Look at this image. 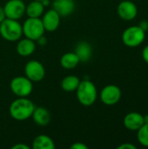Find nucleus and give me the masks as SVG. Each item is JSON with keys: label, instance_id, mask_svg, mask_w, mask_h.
<instances>
[{"label": "nucleus", "instance_id": "nucleus-19", "mask_svg": "<svg viewBox=\"0 0 148 149\" xmlns=\"http://www.w3.org/2000/svg\"><path fill=\"white\" fill-rule=\"evenodd\" d=\"M32 148L33 149H54L55 143L51 138L45 134L38 135L33 142H32Z\"/></svg>", "mask_w": 148, "mask_h": 149}, {"label": "nucleus", "instance_id": "nucleus-1", "mask_svg": "<svg viewBox=\"0 0 148 149\" xmlns=\"http://www.w3.org/2000/svg\"><path fill=\"white\" fill-rule=\"evenodd\" d=\"M35 107L34 103L27 97H18L10 104L9 112L14 120L23 121L31 117Z\"/></svg>", "mask_w": 148, "mask_h": 149}, {"label": "nucleus", "instance_id": "nucleus-25", "mask_svg": "<svg viewBox=\"0 0 148 149\" xmlns=\"http://www.w3.org/2000/svg\"><path fill=\"white\" fill-rule=\"evenodd\" d=\"M12 149H30V147L25 145V144H23V143H17L14 146H12Z\"/></svg>", "mask_w": 148, "mask_h": 149}, {"label": "nucleus", "instance_id": "nucleus-17", "mask_svg": "<svg viewBox=\"0 0 148 149\" xmlns=\"http://www.w3.org/2000/svg\"><path fill=\"white\" fill-rule=\"evenodd\" d=\"M80 60L74 52H66L60 58V65L63 68L66 70H72L76 68Z\"/></svg>", "mask_w": 148, "mask_h": 149}, {"label": "nucleus", "instance_id": "nucleus-20", "mask_svg": "<svg viewBox=\"0 0 148 149\" xmlns=\"http://www.w3.org/2000/svg\"><path fill=\"white\" fill-rule=\"evenodd\" d=\"M80 79L75 75H68L61 81V88L65 92H74L79 85Z\"/></svg>", "mask_w": 148, "mask_h": 149}, {"label": "nucleus", "instance_id": "nucleus-22", "mask_svg": "<svg viewBox=\"0 0 148 149\" xmlns=\"http://www.w3.org/2000/svg\"><path fill=\"white\" fill-rule=\"evenodd\" d=\"M70 148L72 149H88V147L82 142H75Z\"/></svg>", "mask_w": 148, "mask_h": 149}, {"label": "nucleus", "instance_id": "nucleus-12", "mask_svg": "<svg viewBox=\"0 0 148 149\" xmlns=\"http://www.w3.org/2000/svg\"><path fill=\"white\" fill-rule=\"evenodd\" d=\"M123 124L130 131H138L144 125L143 115L137 112H131L125 116Z\"/></svg>", "mask_w": 148, "mask_h": 149}, {"label": "nucleus", "instance_id": "nucleus-2", "mask_svg": "<svg viewBox=\"0 0 148 149\" xmlns=\"http://www.w3.org/2000/svg\"><path fill=\"white\" fill-rule=\"evenodd\" d=\"M76 95L79 102L85 106L90 107L95 103L98 98L97 87L93 82L89 79L80 80L78 88L76 89Z\"/></svg>", "mask_w": 148, "mask_h": 149}, {"label": "nucleus", "instance_id": "nucleus-23", "mask_svg": "<svg viewBox=\"0 0 148 149\" xmlns=\"http://www.w3.org/2000/svg\"><path fill=\"white\" fill-rule=\"evenodd\" d=\"M118 149H136V146L132 144V143H128V142H125L121 145H120Z\"/></svg>", "mask_w": 148, "mask_h": 149}, {"label": "nucleus", "instance_id": "nucleus-30", "mask_svg": "<svg viewBox=\"0 0 148 149\" xmlns=\"http://www.w3.org/2000/svg\"><path fill=\"white\" fill-rule=\"evenodd\" d=\"M144 118V124H148V113L146 115H143Z\"/></svg>", "mask_w": 148, "mask_h": 149}, {"label": "nucleus", "instance_id": "nucleus-31", "mask_svg": "<svg viewBox=\"0 0 148 149\" xmlns=\"http://www.w3.org/2000/svg\"><path fill=\"white\" fill-rule=\"evenodd\" d=\"M37 1H42V0H37Z\"/></svg>", "mask_w": 148, "mask_h": 149}, {"label": "nucleus", "instance_id": "nucleus-15", "mask_svg": "<svg viewBox=\"0 0 148 149\" xmlns=\"http://www.w3.org/2000/svg\"><path fill=\"white\" fill-rule=\"evenodd\" d=\"M31 118L33 119V121L38 125V126H46L51 121V113L50 112L43 107H35Z\"/></svg>", "mask_w": 148, "mask_h": 149}, {"label": "nucleus", "instance_id": "nucleus-14", "mask_svg": "<svg viewBox=\"0 0 148 149\" xmlns=\"http://www.w3.org/2000/svg\"><path fill=\"white\" fill-rule=\"evenodd\" d=\"M36 44L34 40L30 38H20L17 45V52L22 57H28L34 53Z\"/></svg>", "mask_w": 148, "mask_h": 149}, {"label": "nucleus", "instance_id": "nucleus-26", "mask_svg": "<svg viewBox=\"0 0 148 149\" xmlns=\"http://www.w3.org/2000/svg\"><path fill=\"white\" fill-rule=\"evenodd\" d=\"M139 26H140L144 31H148V21H147V20H142V21H140Z\"/></svg>", "mask_w": 148, "mask_h": 149}, {"label": "nucleus", "instance_id": "nucleus-28", "mask_svg": "<svg viewBox=\"0 0 148 149\" xmlns=\"http://www.w3.org/2000/svg\"><path fill=\"white\" fill-rule=\"evenodd\" d=\"M5 18H6V16H5V13H4L3 7L0 6V23H2Z\"/></svg>", "mask_w": 148, "mask_h": 149}, {"label": "nucleus", "instance_id": "nucleus-3", "mask_svg": "<svg viewBox=\"0 0 148 149\" xmlns=\"http://www.w3.org/2000/svg\"><path fill=\"white\" fill-rule=\"evenodd\" d=\"M0 34L3 39L9 42L17 41L23 36L22 25L17 20L5 18L0 23Z\"/></svg>", "mask_w": 148, "mask_h": 149}, {"label": "nucleus", "instance_id": "nucleus-18", "mask_svg": "<svg viewBox=\"0 0 148 149\" xmlns=\"http://www.w3.org/2000/svg\"><path fill=\"white\" fill-rule=\"evenodd\" d=\"M44 6L41 1L33 0L25 7V14L28 17H40L44 10Z\"/></svg>", "mask_w": 148, "mask_h": 149}, {"label": "nucleus", "instance_id": "nucleus-7", "mask_svg": "<svg viewBox=\"0 0 148 149\" xmlns=\"http://www.w3.org/2000/svg\"><path fill=\"white\" fill-rule=\"evenodd\" d=\"M122 96L120 88L116 85L106 86L99 93L100 100L106 106H113L117 104Z\"/></svg>", "mask_w": 148, "mask_h": 149}, {"label": "nucleus", "instance_id": "nucleus-5", "mask_svg": "<svg viewBox=\"0 0 148 149\" xmlns=\"http://www.w3.org/2000/svg\"><path fill=\"white\" fill-rule=\"evenodd\" d=\"M146 38V31L139 25H133L126 28L122 34V41L125 45L130 48L140 46Z\"/></svg>", "mask_w": 148, "mask_h": 149}, {"label": "nucleus", "instance_id": "nucleus-29", "mask_svg": "<svg viewBox=\"0 0 148 149\" xmlns=\"http://www.w3.org/2000/svg\"><path fill=\"white\" fill-rule=\"evenodd\" d=\"M41 2H42L43 5H44V7H46V6H48V5L50 4V1H49V0H42Z\"/></svg>", "mask_w": 148, "mask_h": 149}, {"label": "nucleus", "instance_id": "nucleus-27", "mask_svg": "<svg viewBox=\"0 0 148 149\" xmlns=\"http://www.w3.org/2000/svg\"><path fill=\"white\" fill-rule=\"evenodd\" d=\"M36 42H37L39 45H45L46 43H47V39H46V38L43 35V36L40 37L38 39H37Z\"/></svg>", "mask_w": 148, "mask_h": 149}, {"label": "nucleus", "instance_id": "nucleus-24", "mask_svg": "<svg viewBox=\"0 0 148 149\" xmlns=\"http://www.w3.org/2000/svg\"><path fill=\"white\" fill-rule=\"evenodd\" d=\"M142 58L148 65V45L145 46L142 50Z\"/></svg>", "mask_w": 148, "mask_h": 149}, {"label": "nucleus", "instance_id": "nucleus-13", "mask_svg": "<svg viewBox=\"0 0 148 149\" xmlns=\"http://www.w3.org/2000/svg\"><path fill=\"white\" fill-rule=\"evenodd\" d=\"M52 9H54L60 17H68L75 10V2L74 0H54Z\"/></svg>", "mask_w": 148, "mask_h": 149}, {"label": "nucleus", "instance_id": "nucleus-8", "mask_svg": "<svg viewBox=\"0 0 148 149\" xmlns=\"http://www.w3.org/2000/svg\"><path fill=\"white\" fill-rule=\"evenodd\" d=\"M25 76L32 82H39L45 76V69L42 63L37 60H31L24 66Z\"/></svg>", "mask_w": 148, "mask_h": 149}, {"label": "nucleus", "instance_id": "nucleus-6", "mask_svg": "<svg viewBox=\"0 0 148 149\" xmlns=\"http://www.w3.org/2000/svg\"><path fill=\"white\" fill-rule=\"evenodd\" d=\"M10 88L17 97H28L32 93L33 85L26 76H17L10 80Z\"/></svg>", "mask_w": 148, "mask_h": 149}, {"label": "nucleus", "instance_id": "nucleus-9", "mask_svg": "<svg viewBox=\"0 0 148 149\" xmlns=\"http://www.w3.org/2000/svg\"><path fill=\"white\" fill-rule=\"evenodd\" d=\"M25 7L23 0H9L3 6L6 18L20 19L25 14Z\"/></svg>", "mask_w": 148, "mask_h": 149}, {"label": "nucleus", "instance_id": "nucleus-4", "mask_svg": "<svg viewBox=\"0 0 148 149\" xmlns=\"http://www.w3.org/2000/svg\"><path fill=\"white\" fill-rule=\"evenodd\" d=\"M23 35L36 41L44 34V28L40 17H28L22 25Z\"/></svg>", "mask_w": 148, "mask_h": 149}, {"label": "nucleus", "instance_id": "nucleus-10", "mask_svg": "<svg viewBox=\"0 0 148 149\" xmlns=\"http://www.w3.org/2000/svg\"><path fill=\"white\" fill-rule=\"evenodd\" d=\"M117 12L121 19L131 21L136 17L138 14V7L133 1L124 0L119 3Z\"/></svg>", "mask_w": 148, "mask_h": 149}, {"label": "nucleus", "instance_id": "nucleus-21", "mask_svg": "<svg viewBox=\"0 0 148 149\" xmlns=\"http://www.w3.org/2000/svg\"><path fill=\"white\" fill-rule=\"evenodd\" d=\"M137 133V139L140 144L145 148H148V124H144Z\"/></svg>", "mask_w": 148, "mask_h": 149}, {"label": "nucleus", "instance_id": "nucleus-16", "mask_svg": "<svg viewBox=\"0 0 148 149\" xmlns=\"http://www.w3.org/2000/svg\"><path fill=\"white\" fill-rule=\"evenodd\" d=\"M74 52L78 55L81 62H86L90 60V58H92V48L91 45L86 41H81L76 45Z\"/></svg>", "mask_w": 148, "mask_h": 149}, {"label": "nucleus", "instance_id": "nucleus-11", "mask_svg": "<svg viewBox=\"0 0 148 149\" xmlns=\"http://www.w3.org/2000/svg\"><path fill=\"white\" fill-rule=\"evenodd\" d=\"M60 17L59 14L54 9L47 10L41 19L45 31H55L60 24Z\"/></svg>", "mask_w": 148, "mask_h": 149}]
</instances>
